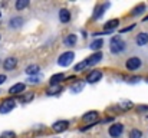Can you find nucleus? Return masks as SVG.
<instances>
[{
	"label": "nucleus",
	"mask_w": 148,
	"mask_h": 138,
	"mask_svg": "<svg viewBox=\"0 0 148 138\" xmlns=\"http://www.w3.org/2000/svg\"><path fill=\"white\" fill-rule=\"evenodd\" d=\"M125 49V42L121 39V36H114L111 39V52L112 53H119Z\"/></svg>",
	"instance_id": "f257e3e1"
},
{
	"label": "nucleus",
	"mask_w": 148,
	"mask_h": 138,
	"mask_svg": "<svg viewBox=\"0 0 148 138\" xmlns=\"http://www.w3.org/2000/svg\"><path fill=\"white\" fill-rule=\"evenodd\" d=\"M73 58H75V53L73 52H65V53H62L58 58V65H60V66H69L72 63Z\"/></svg>",
	"instance_id": "f03ea898"
},
{
	"label": "nucleus",
	"mask_w": 148,
	"mask_h": 138,
	"mask_svg": "<svg viewBox=\"0 0 148 138\" xmlns=\"http://www.w3.org/2000/svg\"><path fill=\"white\" fill-rule=\"evenodd\" d=\"M141 59L140 58H137V56H132V58H130L128 60H127V63H125V66H127V69L128 71H137V69H140L141 68Z\"/></svg>",
	"instance_id": "7ed1b4c3"
},
{
	"label": "nucleus",
	"mask_w": 148,
	"mask_h": 138,
	"mask_svg": "<svg viewBox=\"0 0 148 138\" xmlns=\"http://www.w3.org/2000/svg\"><path fill=\"white\" fill-rule=\"evenodd\" d=\"M14 106H16V102H14L13 99H6V101H3V102L0 104V114H7V112H10Z\"/></svg>",
	"instance_id": "20e7f679"
},
{
	"label": "nucleus",
	"mask_w": 148,
	"mask_h": 138,
	"mask_svg": "<svg viewBox=\"0 0 148 138\" xmlns=\"http://www.w3.org/2000/svg\"><path fill=\"white\" fill-rule=\"evenodd\" d=\"M122 131H124V125H122V124H114V125H111V127H109V130H108L109 135H111L112 138L121 137Z\"/></svg>",
	"instance_id": "39448f33"
},
{
	"label": "nucleus",
	"mask_w": 148,
	"mask_h": 138,
	"mask_svg": "<svg viewBox=\"0 0 148 138\" xmlns=\"http://www.w3.org/2000/svg\"><path fill=\"white\" fill-rule=\"evenodd\" d=\"M68 127H69V122L68 121H58V122H55L52 125V130L55 133H63V131L68 130Z\"/></svg>",
	"instance_id": "423d86ee"
},
{
	"label": "nucleus",
	"mask_w": 148,
	"mask_h": 138,
	"mask_svg": "<svg viewBox=\"0 0 148 138\" xmlns=\"http://www.w3.org/2000/svg\"><path fill=\"white\" fill-rule=\"evenodd\" d=\"M101 59H102V53H101V52H97V53H94L92 56H89L88 59H85V63H86V66H94L95 63H98Z\"/></svg>",
	"instance_id": "0eeeda50"
},
{
	"label": "nucleus",
	"mask_w": 148,
	"mask_h": 138,
	"mask_svg": "<svg viewBox=\"0 0 148 138\" xmlns=\"http://www.w3.org/2000/svg\"><path fill=\"white\" fill-rule=\"evenodd\" d=\"M101 78H102V72H101V71H92V72L86 76V81H88L89 84H95V82L101 81Z\"/></svg>",
	"instance_id": "6e6552de"
},
{
	"label": "nucleus",
	"mask_w": 148,
	"mask_h": 138,
	"mask_svg": "<svg viewBox=\"0 0 148 138\" xmlns=\"http://www.w3.org/2000/svg\"><path fill=\"white\" fill-rule=\"evenodd\" d=\"M26 89V85L25 84H14L10 89H9V93H12V95H17V93H22V92H25Z\"/></svg>",
	"instance_id": "1a4fd4ad"
},
{
	"label": "nucleus",
	"mask_w": 148,
	"mask_h": 138,
	"mask_svg": "<svg viewBox=\"0 0 148 138\" xmlns=\"http://www.w3.org/2000/svg\"><path fill=\"white\" fill-rule=\"evenodd\" d=\"M16 65H17L16 58H7V59L3 62V66H4V69H6V71H12V69H14V68H16Z\"/></svg>",
	"instance_id": "9d476101"
},
{
	"label": "nucleus",
	"mask_w": 148,
	"mask_h": 138,
	"mask_svg": "<svg viewBox=\"0 0 148 138\" xmlns=\"http://www.w3.org/2000/svg\"><path fill=\"white\" fill-rule=\"evenodd\" d=\"M63 79H65V75H63V73H55L53 76H50L49 82L52 87H55V85H59Z\"/></svg>",
	"instance_id": "9b49d317"
},
{
	"label": "nucleus",
	"mask_w": 148,
	"mask_h": 138,
	"mask_svg": "<svg viewBox=\"0 0 148 138\" xmlns=\"http://www.w3.org/2000/svg\"><path fill=\"white\" fill-rule=\"evenodd\" d=\"M59 19H60L62 23H68V22L71 20V12H69L68 9H62V10L59 12Z\"/></svg>",
	"instance_id": "f8f14e48"
},
{
	"label": "nucleus",
	"mask_w": 148,
	"mask_h": 138,
	"mask_svg": "<svg viewBox=\"0 0 148 138\" xmlns=\"http://www.w3.org/2000/svg\"><path fill=\"white\" fill-rule=\"evenodd\" d=\"M97 119H98V112H97V111L88 112V114H85V115L82 117V121H84V122H94V121H97Z\"/></svg>",
	"instance_id": "ddd939ff"
},
{
	"label": "nucleus",
	"mask_w": 148,
	"mask_h": 138,
	"mask_svg": "<svg viewBox=\"0 0 148 138\" xmlns=\"http://www.w3.org/2000/svg\"><path fill=\"white\" fill-rule=\"evenodd\" d=\"M135 42H137V45H138V46L147 45V43H148V33H140V35L137 36Z\"/></svg>",
	"instance_id": "4468645a"
},
{
	"label": "nucleus",
	"mask_w": 148,
	"mask_h": 138,
	"mask_svg": "<svg viewBox=\"0 0 148 138\" xmlns=\"http://www.w3.org/2000/svg\"><path fill=\"white\" fill-rule=\"evenodd\" d=\"M76 41H78V38H76V35H68L66 38H65V45L66 46H73L76 43Z\"/></svg>",
	"instance_id": "2eb2a0df"
},
{
	"label": "nucleus",
	"mask_w": 148,
	"mask_h": 138,
	"mask_svg": "<svg viewBox=\"0 0 148 138\" xmlns=\"http://www.w3.org/2000/svg\"><path fill=\"white\" fill-rule=\"evenodd\" d=\"M118 23H119V20H118V19H112V20H109L108 23H105V29H106L108 32H111L114 27H116V26H118Z\"/></svg>",
	"instance_id": "dca6fc26"
},
{
	"label": "nucleus",
	"mask_w": 148,
	"mask_h": 138,
	"mask_svg": "<svg viewBox=\"0 0 148 138\" xmlns=\"http://www.w3.org/2000/svg\"><path fill=\"white\" fill-rule=\"evenodd\" d=\"M105 7H108V4H101V6H98V7L95 9V12H94V17H95V19H99V17L102 16Z\"/></svg>",
	"instance_id": "f3484780"
},
{
	"label": "nucleus",
	"mask_w": 148,
	"mask_h": 138,
	"mask_svg": "<svg viewBox=\"0 0 148 138\" xmlns=\"http://www.w3.org/2000/svg\"><path fill=\"white\" fill-rule=\"evenodd\" d=\"M22 23H23V19H22V17H13V19L10 20V26H12V27H20Z\"/></svg>",
	"instance_id": "a211bd4d"
},
{
	"label": "nucleus",
	"mask_w": 148,
	"mask_h": 138,
	"mask_svg": "<svg viewBox=\"0 0 148 138\" xmlns=\"http://www.w3.org/2000/svg\"><path fill=\"white\" fill-rule=\"evenodd\" d=\"M39 72V66L38 65H30V66H27V69H26V73L27 75H36Z\"/></svg>",
	"instance_id": "6ab92c4d"
},
{
	"label": "nucleus",
	"mask_w": 148,
	"mask_h": 138,
	"mask_svg": "<svg viewBox=\"0 0 148 138\" xmlns=\"http://www.w3.org/2000/svg\"><path fill=\"white\" fill-rule=\"evenodd\" d=\"M102 45H103V41H102V39H97V41H94V42L91 43V49H92V50H99V49L102 47Z\"/></svg>",
	"instance_id": "aec40b11"
},
{
	"label": "nucleus",
	"mask_w": 148,
	"mask_h": 138,
	"mask_svg": "<svg viewBox=\"0 0 148 138\" xmlns=\"http://www.w3.org/2000/svg\"><path fill=\"white\" fill-rule=\"evenodd\" d=\"M27 6H29V0H17L16 1V9L17 10H22V9H25Z\"/></svg>",
	"instance_id": "412c9836"
},
{
	"label": "nucleus",
	"mask_w": 148,
	"mask_h": 138,
	"mask_svg": "<svg viewBox=\"0 0 148 138\" xmlns=\"http://www.w3.org/2000/svg\"><path fill=\"white\" fill-rule=\"evenodd\" d=\"M60 91H62V88H60L59 85H55V87H52L50 89H48L46 93H48V95H58V93H60Z\"/></svg>",
	"instance_id": "4be33fe9"
},
{
	"label": "nucleus",
	"mask_w": 148,
	"mask_h": 138,
	"mask_svg": "<svg viewBox=\"0 0 148 138\" xmlns=\"http://www.w3.org/2000/svg\"><path fill=\"white\" fill-rule=\"evenodd\" d=\"M141 137H143V133L140 130H132L130 133V138H141Z\"/></svg>",
	"instance_id": "5701e85b"
},
{
	"label": "nucleus",
	"mask_w": 148,
	"mask_h": 138,
	"mask_svg": "<svg viewBox=\"0 0 148 138\" xmlns=\"http://www.w3.org/2000/svg\"><path fill=\"white\" fill-rule=\"evenodd\" d=\"M84 89V85L79 82V84H76V85H73V87H71V91L75 92V93H78V92H81Z\"/></svg>",
	"instance_id": "b1692460"
},
{
	"label": "nucleus",
	"mask_w": 148,
	"mask_h": 138,
	"mask_svg": "<svg viewBox=\"0 0 148 138\" xmlns=\"http://www.w3.org/2000/svg\"><path fill=\"white\" fill-rule=\"evenodd\" d=\"M0 138H16V134L13 131H4V133H1Z\"/></svg>",
	"instance_id": "393cba45"
},
{
	"label": "nucleus",
	"mask_w": 148,
	"mask_h": 138,
	"mask_svg": "<svg viewBox=\"0 0 148 138\" xmlns=\"http://www.w3.org/2000/svg\"><path fill=\"white\" fill-rule=\"evenodd\" d=\"M144 9H145V6H144V4H140L138 7H135V9H134L132 14H134V16H137V14H140V13H141V12H143Z\"/></svg>",
	"instance_id": "a878e982"
},
{
	"label": "nucleus",
	"mask_w": 148,
	"mask_h": 138,
	"mask_svg": "<svg viewBox=\"0 0 148 138\" xmlns=\"http://www.w3.org/2000/svg\"><path fill=\"white\" fill-rule=\"evenodd\" d=\"M32 98H33V93H32V92H30V93H29V95H26V96H23V98H22V101H23V102H25V104H26V102H29V101H30V99H32Z\"/></svg>",
	"instance_id": "bb28decb"
},
{
	"label": "nucleus",
	"mask_w": 148,
	"mask_h": 138,
	"mask_svg": "<svg viewBox=\"0 0 148 138\" xmlns=\"http://www.w3.org/2000/svg\"><path fill=\"white\" fill-rule=\"evenodd\" d=\"M29 81H30V84H38L40 81V78H30Z\"/></svg>",
	"instance_id": "cd10ccee"
},
{
	"label": "nucleus",
	"mask_w": 148,
	"mask_h": 138,
	"mask_svg": "<svg viewBox=\"0 0 148 138\" xmlns=\"http://www.w3.org/2000/svg\"><path fill=\"white\" fill-rule=\"evenodd\" d=\"M4 81H6V76H4V75H0V85H1Z\"/></svg>",
	"instance_id": "c85d7f7f"
},
{
	"label": "nucleus",
	"mask_w": 148,
	"mask_h": 138,
	"mask_svg": "<svg viewBox=\"0 0 148 138\" xmlns=\"http://www.w3.org/2000/svg\"><path fill=\"white\" fill-rule=\"evenodd\" d=\"M147 20H148V16H147V17H145V19H144V22H147Z\"/></svg>",
	"instance_id": "c756f323"
}]
</instances>
